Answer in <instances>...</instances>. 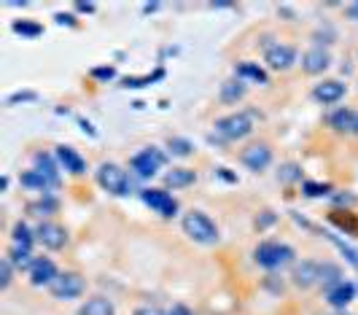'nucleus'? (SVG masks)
Segmentation results:
<instances>
[{
  "instance_id": "nucleus-1",
  "label": "nucleus",
  "mask_w": 358,
  "mask_h": 315,
  "mask_svg": "<svg viewBox=\"0 0 358 315\" xmlns=\"http://www.w3.org/2000/svg\"><path fill=\"white\" fill-rule=\"evenodd\" d=\"M183 232H186L192 240H197V243H202V245L218 243V229H215V224L205 213H199V210H192V213L183 216Z\"/></svg>"
},
{
  "instance_id": "nucleus-2",
  "label": "nucleus",
  "mask_w": 358,
  "mask_h": 315,
  "mask_svg": "<svg viewBox=\"0 0 358 315\" xmlns=\"http://www.w3.org/2000/svg\"><path fill=\"white\" fill-rule=\"evenodd\" d=\"M253 256H256V262L262 264V267H267V270H275V267H283V264L294 262V251L280 243H262L256 248Z\"/></svg>"
},
{
  "instance_id": "nucleus-3",
  "label": "nucleus",
  "mask_w": 358,
  "mask_h": 315,
  "mask_svg": "<svg viewBox=\"0 0 358 315\" xmlns=\"http://www.w3.org/2000/svg\"><path fill=\"white\" fill-rule=\"evenodd\" d=\"M251 130H253V124H251V116H248V113H232V116H224L221 122L215 124V132L224 135L227 140L245 138Z\"/></svg>"
},
{
  "instance_id": "nucleus-4",
  "label": "nucleus",
  "mask_w": 358,
  "mask_h": 315,
  "mask_svg": "<svg viewBox=\"0 0 358 315\" xmlns=\"http://www.w3.org/2000/svg\"><path fill=\"white\" fill-rule=\"evenodd\" d=\"M97 181L110 194H127V189H129V178L119 164H103L97 170Z\"/></svg>"
},
{
  "instance_id": "nucleus-5",
  "label": "nucleus",
  "mask_w": 358,
  "mask_h": 315,
  "mask_svg": "<svg viewBox=\"0 0 358 315\" xmlns=\"http://www.w3.org/2000/svg\"><path fill=\"white\" fill-rule=\"evenodd\" d=\"M162 164H164V154H162L159 148H145V151H141L138 157L132 159V170H135L138 178L157 175L162 170Z\"/></svg>"
},
{
  "instance_id": "nucleus-6",
  "label": "nucleus",
  "mask_w": 358,
  "mask_h": 315,
  "mask_svg": "<svg viewBox=\"0 0 358 315\" xmlns=\"http://www.w3.org/2000/svg\"><path fill=\"white\" fill-rule=\"evenodd\" d=\"M141 197H143V202L148 205V208H154L159 216H164V218H173L176 210H178V202L164 192V189H143Z\"/></svg>"
},
{
  "instance_id": "nucleus-7",
  "label": "nucleus",
  "mask_w": 358,
  "mask_h": 315,
  "mask_svg": "<svg viewBox=\"0 0 358 315\" xmlns=\"http://www.w3.org/2000/svg\"><path fill=\"white\" fill-rule=\"evenodd\" d=\"M84 291V278L78 272H62L52 283V294L57 299H73Z\"/></svg>"
},
{
  "instance_id": "nucleus-8",
  "label": "nucleus",
  "mask_w": 358,
  "mask_h": 315,
  "mask_svg": "<svg viewBox=\"0 0 358 315\" xmlns=\"http://www.w3.org/2000/svg\"><path fill=\"white\" fill-rule=\"evenodd\" d=\"M269 162H272V151H269V146H264V143H253V146H248L243 151V164L248 170H253V173H262Z\"/></svg>"
},
{
  "instance_id": "nucleus-9",
  "label": "nucleus",
  "mask_w": 358,
  "mask_h": 315,
  "mask_svg": "<svg viewBox=\"0 0 358 315\" xmlns=\"http://www.w3.org/2000/svg\"><path fill=\"white\" fill-rule=\"evenodd\" d=\"M36 240L41 245H46V248L57 251V248H62V245L68 243V234H65V229L57 227V224H41L36 229Z\"/></svg>"
},
{
  "instance_id": "nucleus-10",
  "label": "nucleus",
  "mask_w": 358,
  "mask_h": 315,
  "mask_svg": "<svg viewBox=\"0 0 358 315\" xmlns=\"http://www.w3.org/2000/svg\"><path fill=\"white\" fill-rule=\"evenodd\" d=\"M30 280L33 286H52L57 280V267L52 259H36V264L30 267Z\"/></svg>"
},
{
  "instance_id": "nucleus-11",
  "label": "nucleus",
  "mask_w": 358,
  "mask_h": 315,
  "mask_svg": "<svg viewBox=\"0 0 358 315\" xmlns=\"http://www.w3.org/2000/svg\"><path fill=\"white\" fill-rule=\"evenodd\" d=\"M356 297V286L353 283H337V286H331L329 288V304L331 307H337V310H345L350 302Z\"/></svg>"
},
{
  "instance_id": "nucleus-12",
  "label": "nucleus",
  "mask_w": 358,
  "mask_h": 315,
  "mask_svg": "<svg viewBox=\"0 0 358 315\" xmlns=\"http://www.w3.org/2000/svg\"><path fill=\"white\" fill-rule=\"evenodd\" d=\"M294 57H296V52H294L291 46H283V43H278V46H269V49H267V62H269V68H275V70L291 68Z\"/></svg>"
},
{
  "instance_id": "nucleus-13",
  "label": "nucleus",
  "mask_w": 358,
  "mask_h": 315,
  "mask_svg": "<svg viewBox=\"0 0 358 315\" xmlns=\"http://www.w3.org/2000/svg\"><path fill=\"white\" fill-rule=\"evenodd\" d=\"M342 94H345V84H340V81H323V84H318L315 92H313V97L323 105L337 103V100H342Z\"/></svg>"
},
{
  "instance_id": "nucleus-14",
  "label": "nucleus",
  "mask_w": 358,
  "mask_h": 315,
  "mask_svg": "<svg viewBox=\"0 0 358 315\" xmlns=\"http://www.w3.org/2000/svg\"><path fill=\"white\" fill-rule=\"evenodd\" d=\"M321 280V267L313 262H305L299 264L296 270H294V283L296 286H302V288H310V286H315Z\"/></svg>"
},
{
  "instance_id": "nucleus-15",
  "label": "nucleus",
  "mask_w": 358,
  "mask_h": 315,
  "mask_svg": "<svg viewBox=\"0 0 358 315\" xmlns=\"http://www.w3.org/2000/svg\"><path fill=\"white\" fill-rule=\"evenodd\" d=\"M329 62H331V57H329V52H323V49H310V52L302 57V68L307 70V73H323V70L329 68Z\"/></svg>"
},
{
  "instance_id": "nucleus-16",
  "label": "nucleus",
  "mask_w": 358,
  "mask_h": 315,
  "mask_svg": "<svg viewBox=\"0 0 358 315\" xmlns=\"http://www.w3.org/2000/svg\"><path fill=\"white\" fill-rule=\"evenodd\" d=\"M57 159H59V162H62V167H65V170H71L73 175L84 173V159L78 157L71 146H59V148H57Z\"/></svg>"
},
{
  "instance_id": "nucleus-17",
  "label": "nucleus",
  "mask_w": 358,
  "mask_h": 315,
  "mask_svg": "<svg viewBox=\"0 0 358 315\" xmlns=\"http://www.w3.org/2000/svg\"><path fill=\"white\" fill-rule=\"evenodd\" d=\"M331 127L337 130V132H356L358 130V116L353 111H337L334 116H331Z\"/></svg>"
},
{
  "instance_id": "nucleus-18",
  "label": "nucleus",
  "mask_w": 358,
  "mask_h": 315,
  "mask_svg": "<svg viewBox=\"0 0 358 315\" xmlns=\"http://www.w3.org/2000/svg\"><path fill=\"white\" fill-rule=\"evenodd\" d=\"M22 186H30V189H38V192H46V189L57 186V181H52L49 175L38 173V170H30V173L22 175Z\"/></svg>"
},
{
  "instance_id": "nucleus-19",
  "label": "nucleus",
  "mask_w": 358,
  "mask_h": 315,
  "mask_svg": "<svg viewBox=\"0 0 358 315\" xmlns=\"http://www.w3.org/2000/svg\"><path fill=\"white\" fill-rule=\"evenodd\" d=\"M78 315H113V304L103 297H94L78 310Z\"/></svg>"
},
{
  "instance_id": "nucleus-20",
  "label": "nucleus",
  "mask_w": 358,
  "mask_h": 315,
  "mask_svg": "<svg viewBox=\"0 0 358 315\" xmlns=\"http://www.w3.org/2000/svg\"><path fill=\"white\" fill-rule=\"evenodd\" d=\"M164 183H167V186H173V189H178V186H189V183H194V173H192V170H186V167H176V170H170V173L164 175Z\"/></svg>"
},
{
  "instance_id": "nucleus-21",
  "label": "nucleus",
  "mask_w": 358,
  "mask_h": 315,
  "mask_svg": "<svg viewBox=\"0 0 358 315\" xmlns=\"http://www.w3.org/2000/svg\"><path fill=\"white\" fill-rule=\"evenodd\" d=\"M243 94H245V87L240 81H224L221 84V100L224 103H237Z\"/></svg>"
},
{
  "instance_id": "nucleus-22",
  "label": "nucleus",
  "mask_w": 358,
  "mask_h": 315,
  "mask_svg": "<svg viewBox=\"0 0 358 315\" xmlns=\"http://www.w3.org/2000/svg\"><path fill=\"white\" fill-rule=\"evenodd\" d=\"M237 76H243V78H251L256 84H267V73L259 68V65H251V62H243V65H237Z\"/></svg>"
},
{
  "instance_id": "nucleus-23",
  "label": "nucleus",
  "mask_w": 358,
  "mask_h": 315,
  "mask_svg": "<svg viewBox=\"0 0 358 315\" xmlns=\"http://www.w3.org/2000/svg\"><path fill=\"white\" fill-rule=\"evenodd\" d=\"M6 259L14 264V267H19V270H27V267L36 264L33 259H30V251H22V248H14V245H11V251H8Z\"/></svg>"
},
{
  "instance_id": "nucleus-24",
  "label": "nucleus",
  "mask_w": 358,
  "mask_h": 315,
  "mask_svg": "<svg viewBox=\"0 0 358 315\" xmlns=\"http://www.w3.org/2000/svg\"><path fill=\"white\" fill-rule=\"evenodd\" d=\"M30 245H33V234H30V229L24 227V224H17V227H14V248L30 251Z\"/></svg>"
},
{
  "instance_id": "nucleus-25",
  "label": "nucleus",
  "mask_w": 358,
  "mask_h": 315,
  "mask_svg": "<svg viewBox=\"0 0 358 315\" xmlns=\"http://www.w3.org/2000/svg\"><path fill=\"white\" fill-rule=\"evenodd\" d=\"M36 170L43 175H49L52 181H57L59 183V175H57V167L52 164V157H46V154H38L36 157Z\"/></svg>"
},
{
  "instance_id": "nucleus-26",
  "label": "nucleus",
  "mask_w": 358,
  "mask_h": 315,
  "mask_svg": "<svg viewBox=\"0 0 358 315\" xmlns=\"http://www.w3.org/2000/svg\"><path fill=\"white\" fill-rule=\"evenodd\" d=\"M14 33L19 35H27V38H38V35L43 33V27L41 24H33V22H14Z\"/></svg>"
},
{
  "instance_id": "nucleus-27",
  "label": "nucleus",
  "mask_w": 358,
  "mask_h": 315,
  "mask_svg": "<svg viewBox=\"0 0 358 315\" xmlns=\"http://www.w3.org/2000/svg\"><path fill=\"white\" fill-rule=\"evenodd\" d=\"M11 270H14V264L8 262V259L0 262V288H8V283H11Z\"/></svg>"
},
{
  "instance_id": "nucleus-28",
  "label": "nucleus",
  "mask_w": 358,
  "mask_h": 315,
  "mask_svg": "<svg viewBox=\"0 0 358 315\" xmlns=\"http://www.w3.org/2000/svg\"><path fill=\"white\" fill-rule=\"evenodd\" d=\"M170 151L178 154V157H186V154H192V146H189L186 140L176 138V140H170Z\"/></svg>"
},
{
  "instance_id": "nucleus-29",
  "label": "nucleus",
  "mask_w": 358,
  "mask_h": 315,
  "mask_svg": "<svg viewBox=\"0 0 358 315\" xmlns=\"http://www.w3.org/2000/svg\"><path fill=\"white\" fill-rule=\"evenodd\" d=\"M305 194L307 197H323V194H329V186H321V183H305Z\"/></svg>"
},
{
  "instance_id": "nucleus-30",
  "label": "nucleus",
  "mask_w": 358,
  "mask_h": 315,
  "mask_svg": "<svg viewBox=\"0 0 358 315\" xmlns=\"http://www.w3.org/2000/svg\"><path fill=\"white\" fill-rule=\"evenodd\" d=\"M299 167H296V164H286V167H283V170H280V178H283V181H296V178H299Z\"/></svg>"
},
{
  "instance_id": "nucleus-31",
  "label": "nucleus",
  "mask_w": 358,
  "mask_h": 315,
  "mask_svg": "<svg viewBox=\"0 0 358 315\" xmlns=\"http://www.w3.org/2000/svg\"><path fill=\"white\" fill-rule=\"evenodd\" d=\"M113 76H116V73H113V68H97L94 70V78H113Z\"/></svg>"
},
{
  "instance_id": "nucleus-32",
  "label": "nucleus",
  "mask_w": 358,
  "mask_h": 315,
  "mask_svg": "<svg viewBox=\"0 0 358 315\" xmlns=\"http://www.w3.org/2000/svg\"><path fill=\"white\" fill-rule=\"evenodd\" d=\"M19 100H36V94H33V92H24V94H14V97H8V105H11V103H19Z\"/></svg>"
},
{
  "instance_id": "nucleus-33",
  "label": "nucleus",
  "mask_w": 358,
  "mask_h": 315,
  "mask_svg": "<svg viewBox=\"0 0 358 315\" xmlns=\"http://www.w3.org/2000/svg\"><path fill=\"white\" fill-rule=\"evenodd\" d=\"M135 315H164L162 310H157V307H141Z\"/></svg>"
},
{
  "instance_id": "nucleus-34",
  "label": "nucleus",
  "mask_w": 358,
  "mask_h": 315,
  "mask_svg": "<svg viewBox=\"0 0 358 315\" xmlns=\"http://www.w3.org/2000/svg\"><path fill=\"white\" fill-rule=\"evenodd\" d=\"M57 22H59V24H76V22H73V17H65V14H57Z\"/></svg>"
},
{
  "instance_id": "nucleus-35",
  "label": "nucleus",
  "mask_w": 358,
  "mask_h": 315,
  "mask_svg": "<svg viewBox=\"0 0 358 315\" xmlns=\"http://www.w3.org/2000/svg\"><path fill=\"white\" fill-rule=\"evenodd\" d=\"M348 17H350V19H358V3L348 6Z\"/></svg>"
},
{
  "instance_id": "nucleus-36",
  "label": "nucleus",
  "mask_w": 358,
  "mask_h": 315,
  "mask_svg": "<svg viewBox=\"0 0 358 315\" xmlns=\"http://www.w3.org/2000/svg\"><path fill=\"white\" fill-rule=\"evenodd\" d=\"M78 11H94V6L92 3H78Z\"/></svg>"
},
{
  "instance_id": "nucleus-37",
  "label": "nucleus",
  "mask_w": 358,
  "mask_h": 315,
  "mask_svg": "<svg viewBox=\"0 0 358 315\" xmlns=\"http://www.w3.org/2000/svg\"><path fill=\"white\" fill-rule=\"evenodd\" d=\"M170 315H189V310H186V307H176Z\"/></svg>"
},
{
  "instance_id": "nucleus-38",
  "label": "nucleus",
  "mask_w": 358,
  "mask_h": 315,
  "mask_svg": "<svg viewBox=\"0 0 358 315\" xmlns=\"http://www.w3.org/2000/svg\"><path fill=\"white\" fill-rule=\"evenodd\" d=\"M342 315H345V313H342Z\"/></svg>"
}]
</instances>
